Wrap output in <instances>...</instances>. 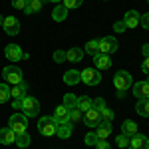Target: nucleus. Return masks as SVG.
Instances as JSON below:
<instances>
[{"label":"nucleus","mask_w":149,"mask_h":149,"mask_svg":"<svg viewBox=\"0 0 149 149\" xmlns=\"http://www.w3.org/2000/svg\"><path fill=\"white\" fill-rule=\"evenodd\" d=\"M131 86H133V78H131V74H129V72L119 70V72L113 76V88L119 92V93H117L119 97H123V93H125Z\"/></svg>","instance_id":"1"},{"label":"nucleus","mask_w":149,"mask_h":149,"mask_svg":"<svg viewBox=\"0 0 149 149\" xmlns=\"http://www.w3.org/2000/svg\"><path fill=\"white\" fill-rule=\"evenodd\" d=\"M2 78H4L6 84L18 86V84H22V81H24V74H22V70L18 68V66L10 64V66H6V68L2 70Z\"/></svg>","instance_id":"2"},{"label":"nucleus","mask_w":149,"mask_h":149,"mask_svg":"<svg viewBox=\"0 0 149 149\" xmlns=\"http://www.w3.org/2000/svg\"><path fill=\"white\" fill-rule=\"evenodd\" d=\"M56 129H58V121L52 117V115L40 117V121H38V131H40V135L52 137V135H56Z\"/></svg>","instance_id":"3"},{"label":"nucleus","mask_w":149,"mask_h":149,"mask_svg":"<svg viewBox=\"0 0 149 149\" xmlns=\"http://www.w3.org/2000/svg\"><path fill=\"white\" fill-rule=\"evenodd\" d=\"M8 123H10L8 127H10L16 135H20V133H26V131H28V117H26L24 113H18V111L12 113L10 119H8Z\"/></svg>","instance_id":"4"},{"label":"nucleus","mask_w":149,"mask_h":149,"mask_svg":"<svg viewBox=\"0 0 149 149\" xmlns=\"http://www.w3.org/2000/svg\"><path fill=\"white\" fill-rule=\"evenodd\" d=\"M4 56H6V60H10L12 64H16V62H20V60H28V58H30L22 48L18 46V44H8V46L4 48Z\"/></svg>","instance_id":"5"},{"label":"nucleus","mask_w":149,"mask_h":149,"mask_svg":"<svg viewBox=\"0 0 149 149\" xmlns=\"http://www.w3.org/2000/svg\"><path fill=\"white\" fill-rule=\"evenodd\" d=\"M26 117H36V115L40 113V102L32 97V95H26L22 100V109H20Z\"/></svg>","instance_id":"6"},{"label":"nucleus","mask_w":149,"mask_h":149,"mask_svg":"<svg viewBox=\"0 0 149 149\" xmlns=\"http://www.w3.org/2000/svg\"><path fill=\"white\" fill-rule=\"evenodd\" d=\"M97 48H100V54H113L117 52V48H119V42L115 40L113 36H103L97 40Z\"/></svg>","instance_id":"7"},{"label":"nucleus","mask_w":149,"mask_h":149,"mask_svg":"<svg viewBox=\"0 0 149 149\" xmlns=\"http://www.w3.org/2000/svg\"><path fill=\"white\" fill-rule=\"evenodd\" d=\"M80 78L86 86H97L102 81V74H100V70H95V68H84L80 72Z\"/></svg>","instance_id":"8"},{"label":"nucleus","mask_w":149,"mask_h":149,"mask_svg":"<svg viewBox=\"0 0 149 149\" xmlns=\"http://www.w3.org/2000/svg\"><path fill=\"white\" fill-rule=\"evenodd\" d=\"M93 107L100 111V117H102V121H113V111L105 105V100H102V97H97V100H93Z\"/></svg>","instance_id":"9"},{"label":"nucleus","mask_w":149,"mask_h":149,"mask_svg":"<svg viewBox=\"0 0 149 149\" xmlns=\"http://www.w3.org/2000/svg\"><path fill=\"white\" fill-rule=\"evenodd\" d=\"M2 28L8 36H16L20 32V22L16 16H4V22H2Z\"/></svg>","instance_id":"10"},{"label":"nucleus","mask_w":149,"mask_h":149,"mask_svg":"<svg viewBox=\"0 0 149 149\" xmlns=\"http://www.w3.org/2000/svg\"><path fill=\"white\" fill-rule=\"evenodd\" d=\"M131 90H133V95H135L137 100H149V81L147 80L135 81V84L131 86Z\"/></svg>","instance_id":"11"},{"label":"nucleus","mask_w":149,"mask_h":149,"mask_svg":"<svg viewBox=\"0 0 149 149\" xmlns=\"http://www.w3.org/2000/svg\"><path fill=\"white\" fill-rule=\"evenodd\" d=\"M129 147L131 149H149V137L143 133H133L129 137Z\"/></svg>","instance_id":"12"},{"label":"nucleus","mask_w":149,"mask_h":149,"mask_svg":"<svg viewBox=\"0 0 149 149\" xmlns=\"http://www.w3.org/2000/svg\"><path fill=\"white\" fill-rule=\"evenodd\" d=\"M81 121H84L88 127H97V125H100V121H102L100 111H97L95 107H90V109L84 113V119H81Z\"/></svg>","instance_id":"13"},{"label":"nucleus","mask_w":149,"mask_h":149,"mask_svg":"<svg viewBox=\"0 0 149 149\" xmlns=\"http://www.w3.org/2000/svg\"><path fill=\"white\" fill-rule=\"evenodd\" d=\"M54 119H56L58 123H66L70 121V107L66 103H62V105H58L56 109H54V115H52Z\"/></svg>","instance_id":"14"},{"label":"nucleus","mask_w":149,"mask_h":149,"mask_svg":"<svg viewBox=\"0 0 149 149\" xmlns=\"http://www.w3.org/2000/svg\"><path fill=\"white\" fill-rule=\"evenodd\" d=\"M139 22H141V16H139L137 10H129L125 12V16H123V24H125L127 28H137Z\"/></svg>","instance_id":"15"},{"label":"nucleus","mask_w":149,"mask_h":149,"mask_svg":"<svg viewBox=\"0 0 149 149\" xmlns=\"http://www.w3.org/2000/svg\"><path fill=\"white\" fill-rule=\"evenodd\" d=\"M111 129H113L111 121H100V125L95 127V135L97 139H107L111 135Z\"/></svg>","instance_id":"16"},{"label":"nucleus","mask_w":149,"mask_h":149,"mask_svg":"<svg viewBox=\"0 0 149 149\" xmlns=\"http://www.w3.org/2000/svg\"><path fill=\"white\" fill-rule=\"evenodd\" d=\"M26 95H28V84H26V81L14 86V88L10 90V97L12 100H24Z\"/></svg>","instance_id":"17"},{"label":"nucleus","mask_w":149,"mask_h":149,"mask_svg":"<svg viewBox=\"0 0 149 149\" xmlns=\"http://www.w3.org/2000/svg\"><path fill=\"white\" fill-rule=\"evenodd\" d=\"M16 141V133L10 127H0V143L2 145H12Z\"/></svg>","instance_id":"18"},{"label":"nucleus","mask_w":149,"mask_h":149,"mask_svg":"<svg viewBox=\"0 0 149 149\" xmlns=\"http://www.w3.org/2000/svg\"><path fill=\"white\" fill-rule=\"evenodd\" d=\"M84 50L81 48H70L66 50V62H72V64H76V62H81L84 60Z\"/></svg>","instance_id":"19"},{"label":"nucleus","mask_w":149,"mask_h":149,"mask_svg":"<svg viewBox=\"0 0 149 149\" xmlns=\"http://www.w3.org/2000/svg\"><path fill=\"white\" fill-rule=\"evenodd\" d=\"M93 64H95V70H107L111 66V58L107 54H95L93 56Z\"/></svg>","instance_id":"20"},{"label":"nucleus","mask_w":149,"mask_h":149,"mask_svg":"<svg viewBox=\"0 0 149 149\" xmlns=\"http://www.w3.org/2000/svg\"><path fill=\"white\" fill-rule=\"evenodd\" d=\"M81 78H80V72L78 70H68L66 74H64V84L66 86H76V84H80Z\"/></svg>","instance_id":"21"},{"label":"nucleus","mask_w":149,"mask_h":149,"mask_svg":"<svg viewBox=\"0 0 149 149\" xmlns=\"http://www.w3.org/2000/svg\"><path fill=\"white\" fill-rule=\"evenodd\" d=\"M52 18H54L56 22H64V20L68 18V8H66L64 4H58L56 8L52 10Z\"/></svg>","instance_id":"22"},{"label":"nucleus","mask_w":149,"mask_h":149,"mask_svg":"<svg viewBox=\"0 0 149 149\" xmlns=\"http://www.w3.org/2000/svg\"><path fill=\"white\" fill-rule=\"evenodd\" d=\"M56 135L60 139H68L70 135H72V123H70V121H66V123H58Z\"/></svg>","instance_id":"23"},{"label":"nucleus","mask_w":149,"mask_h":149,"mask_svg":"<svg viewBox=\"0 0 149 149\" xmlns=\"http://www.w3.org/2000/svg\"><path fill=\"white\" fill-rule=\"evenodd\" d=\"M121 133L127 135V137H131L133 133H137V123L131 121V119H125V121L121 123Z\"/></svg>","instance_id":"24"},{"label":"nucleus","mask_w":149,"mask_h":149,"mask_svg":"<svg viewBox=\"0 0 149 149\" xmlns=\"http://www.w3.org/2000/svg\"><path fill=\"white\" fill-rule=\"evenodd\" d=\"M42 6H44V0H28V4H26V14H38V12H42Z\"/></svg>","instance_id":"25"},{"label":"nucleus","mask_w":149,"mask_h":149,"mask_svg":"<svg viewBox=\"0 0 149 149\" xmlns=\"http://www.w3.org/2000/svg\"><path fill=\"white\" fill-rule=\"evenodd\" d=\"M78 107H80L81 113H86L90 107H93V100L88 95H81V97H78Z\"/></svg>","instance_id":"26"},{"label":"nucleus","mask_w":149,"mask_h":149,"mask_svg":"<svg viewBox=\"0 0 149 149\" xmlns=\"http://www.w3.org/2000/svg\"><path fill=\"white\" fill-rule=\"evenodd\" d=\"M135 111H137L141 117H149V100H137Z\"/></svg>","instance_id":"27"},{"label":"nucleus","mask_w":149,"mask_h":149,"mask_svg":"<svg viewBox=\"0 0 149 149\" xmlns=\"http://www.w3.org/2000/svg\"><path fill=\"white\" fill-rule=\"evenodd\" d=\"M14 143H16V145H18L20 149H26L28 145H30V143H32V137H30V135H28V131H26V133H20V135H16V141H14Z\"/></svg>","instance_id":"28"},{"label":"nucleus","mask_w":149,"mask_h":149,"mask_svg":"<svg viewBox=\"0 0 149 149\" xmlns=\"http://www.w3.org/2000/svg\"><path fill=\"white\" fill-rule=\"evenodd\" d=\"M84 52H86V54H90V56H95V54H100L97 40H90V42H86V46H84Z\"/></svg>","instance_id":"29"},{"label":"nucleus","mask_w":149,"mask_h":149,"mask_svg":"<svg viewBox=\"0 0 149 149\" xmlns=\"http://www.w3.org/2000/svg\"><path fill=\"white\" fill-rule=\"evenodd\" d=\"M8 100H10V88L6 81H2L0 84V103H6Z\"/></svg>","instance_id":"30"},{"label":"nucleus","mask_w":149,"mask_h":149,"mask_svg":"<svg viewBox=\"0 0 149 149\" xmlns=\"http://www.w3.org/2000/svg\"><path fill=\"white\" fill-rule=\"evenodd\" d=\"M115 145H117L119 149L129 147V137H127V135H123V133H119V135L115 137Z\"/></svg>","instance_id":"31"},{"label":"nucleus","mask_w":149,"mask_h":149,"mask_svg":"<svg viewBox=\"0 0 149 149\" xmlns=\"http://www.w3.org/2000/svg\"><path fill=\"white\" fill-rule=\"evenodd\" d=\"M62 4H64L68 10H76V8H80L81 4H84V0H62Z\"/></svg>","instance_id":"32"},{"label":"nucleus","mask_w":149,"mask_h":149,"mask_svg":"<svg viewBox=\"0 0 149 149\" xmlns=\"http://www.w3.org/2000/svg\"><path fill=\"white\" fill-rule=\"evenodd\" d=\"M64 103H66L68 107H76V105H78V97H76L74 93H66V95H64Z\"/></svg>","instance_id":"33"},{"label":"nucleus","mask_w":149,"mask_h":149,"mask_svg":"<svg viewBox=\"0 0 149 149\" xmlns=\"http://www.w3.org/2000/svg\"><path fill=\"white\" fill-rule=\"evenodd\" d=\"M95 141H97V135H95V131H90V133L84 137V143H86V145H95Z\"/></svg>","instance_id":"34"},{"label":"nucleus","mask_w":149,"mask_h":149,"mask_svg":"<svg viewBox=\"0 0 149 149\" xmlns=\"http://www.w3.org/2000/svg\"><path fill=\"white\" fill-rule=\"evenodd\" d=\"M54 62H58V64L66 62V52H62V50H56V52H54Z\"/></svg>","instance_id":"35"},{"label":"nucleus","mask_w":149,"mask_h":149,"mask_svg":"<svg viewBox=\"0 0 149 149\" xmlns=\"http://www.w3.org/2000/svg\"><path fill=\"white\" fill-rule=\"evenodd\" d=\"M26 4H28V0H12V6L16 10H26Z\"/></svg>","instance_id":"36"},{"label":"nucleus","mask_w":149,"mask_h":149,"mask_svg":"<svg viewBox=\"0 0 149 149\" xmlns=\"http://www.w3.org/2000/svg\"><path fill=\"white\" fill-rule=\"evenodd\" d=\"M93 147H95V149H111V145L107 143V139H97Z\"/></svg>","instance_id":"37"},{"label":"nucleus","mask_w":149,"mask_h":149,"mask_svg":"<svg viewBox=\"0 0 149 149\" xmlns=\"http://www.w3.org/2000/svg\"><path fill=\"white\" fill-rule=\"evenodd\" d=\"M113 30H115V32H125L127 26L123 24V20H119V22H115V24H113Z\"/></svg>","instance_id":"38"},{"label":"nucleus","mask_w":149,"mask_h":149,"mask_svg":"<svg viewBox=\"0 0 149 149\" xmlns=\"http://www.w3.org/2000/svg\"><path fill=\"white\" fill-rule=\"evenodd\" d=\"M139 24H143V28H145V30H149V12L141 16V22H139Z\"/></svg>","instance_id":"39"},{"label":"nucleus","mask_w":149,"mask_h":149,"mask_svg":"<svg viewBox=\"0 0 149 149\" xmlns=\"http://www.w3.org/2000/svg\"><path fill=\"white\" fill-rule=\"evenodd\" d=\"M141 70L149 76V58H143V62H141Z\"/></svg>","instance_id":"40"},{"label":"nucleus","mask_w":149,"mask_h":149,"mask_svg":"<svg viewBox=\"0 0 149 149\" xmlns=\"http://www.w3.org/2000/svg\"><path fill=\"white\" fill-rule=\"evenodd\" d=\"M12 107H14L16 111H20V109H22V100H12Z\"/></svg>","instance_id":"41"},{"label":"nucleus","mask_w":149,"mask_h":149,"mask_svg":"<svg viewBox=\"0 0 149 149\" xmlns=\"http://www.w3.org/2000/svg\"><path fill=\"white\" fill-rule=\"evenodd\" d=\"M141 52H143V56H145V58H149V44H143Z\"/></svg>","instance_id":"42"},{"label":"nucleus","mask_w":149,"mask_h":149,"mask_svg":"<svg viewBox=\"0 0 149 149\" xmlns=\"http://www.w3.org/2000/svg\"><path fill=\"white\" fill-rule=\"evenodd\" d=\"M44 2H54V4H60L62 0H44Z\"/></svg>","instance_id":"43"},{"label":"nucleus","mask_w":149,"mask_h":149,"mask_svg":"<svg viewBox=\"0 0 149 149\" xmlns=\"http://www.w3.org/2000/svg\"><path fill=\"white\" fill-rule=\"evenodd\" d=\"M2 22H4V16H2V14H0V26H2Z\"/></svg>","instance_id":"44"},{"label":"nucleus","mask_w":149,"mask_h":149,"mask_svg":"<svg viewBox=\"0 0 149 149\" xmlns=\"http://www.w3.org/2000/svg\"><path fill=\"white\" fill-rule=\"evenodd\" d=\"M147 81H149V78H147Z\"/></svg>","instance_id":"45"},{"label":"nucleus","mask_w":149,"mask_h":149,"mask_svg":"<svg viewBox=\"0 0 149 149\" xmlns=\"http://www.w3.org/2000/svg\"><path fill=\"white\" fill-rule=\"evenodd\" d=\"M147 2H149V0H147Z\"/></svg>","instance_id":"46"}]
</instances>
